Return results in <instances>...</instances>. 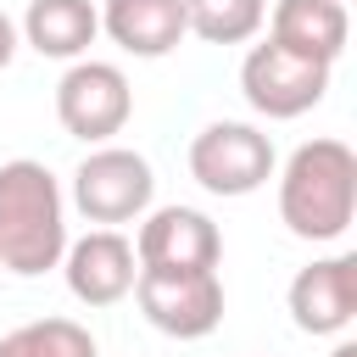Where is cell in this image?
I'll return each mask as SVG.
<instances>
[{"instance_id":"obj_11","label":"cell","mask_w":357,"mask_h":357,"mask_svg":"<svg viewBox=\"0 0 357 357\" xmlns=\"http://www.w3.org/2000/svg\"><path fill=\"white\" fill-rule=\"evenodd\" d=\"M346 33H351V17H346L340 0H279L273 6V22H268V39L279 50L307 56V61H324V67L340 61Z\"/></svg>"},{"instance_id":"obj_2","label":"cell","mask_w":357,"mask_h":357,"mask_svg":"<svg viewBox=\"0 0 357 357\" xmlns=\"http://www.w3.org/2000/svg\"><path fill=\"white\" fill-rule=\"evenodd\" d=\"M279 218L296 240H340L357 218V156L346 139H307L279 173Z\"/></svg>"},{"instance_id":"obj_8","label":"cell","mask_w":357,"mask_h":357,"mask_svg":"<svg viewBox=\"0 0 357 357\" xmlns=\"http://www.w3.org/2000/svg\"><path fill=\"white\" fill-rule=\"evenodd\" d=\"M357 318V257L335 251L290 279V324L301 335H346Z\"/></svg>"},{"instance_id":"obj_1","label":"cell","mask_w":357,"mask_h":357,"mask_svg":"<svg viewBox=\"0 0 357 357\" xmlns=\"http://www.w3.org/2000/svg\"><path fill=\"white\" fill-rule=\"evenodd\" d=\"M67 251V201L45 162H6L0 167V268L17 279H39L61 268Z\"/></svg>"},{"instance_id":"obj_17","label":"cell","mask_w":357,"mask_h":357,"mask_svg":"<svg viewBox=\"0 0 357 357\" xmlns=\"http://www.w3.org/2000/svg\"><path fill=\"white\" fill-rule=\"evenodd\" d=\"M329 357H357V340H340V346H335Z\"/></svg>"},{"instance_id":"obj_7","label":"cell","mask_w":357,"mask_h":357,"mask_svg":"<svg viewBox=\"0 0 357 357\" xmlns=\"http://www.w3.org/2000/svg\"><path fill=\"white\" fill-rule=\"evenodd\" d=\"M240 89H245L251 112H262L268 123H290V117H301V112H312L324 100L329 67L324 61H307V56H290V50H279L268 39V45H251L245 50Z\"/></svg>"},{"instance_id":"obj_16","label":"cell","mask_w":357,"mask_h":357,"mask_svg":"<svg viewBox=\"0 0 357 357\" xmlns=\"http://www.w3.org/2000/svg\"><path fill=\"white\" fill-rule=\"evenodd\" d=\"M11 56H17V22L0 11V73L11 67Z\"/></svg>"},{"instance_id":"obj_14","label":"cell","mask_w":357,"mask_h":357,"mask_svg":"<svg viewBox=\"0 0 357 357\" xmlns=\"http://www.w3.org/2000/svg\"><path fill=\"white\" fill-rule=\"evenodd\" d=\"M184 6V33L206 45H245L268 22V0H178Z\"/></svg>"},{"instance_id":"obj_15","label":"cell","mask_w":357,"mask_h":357,"mask_svg":"<svg viewBox=\"0 0 357 357\" xmlns=\"http://www.w3.org/2000/svg\"><path fill=\"white\" fill-rule=\"evenodd\" d=\"M0 357H100V346L73 318H33L0 335Z\"/></svg>"},{"instance_id":"obj_9","label":"cell","mask_w":357,"mask_h":357,"mask_svg":"<svg viewBox=\"0 0 357 357\" xmlns=\"http://www.w3.org/2000/svg\"><path fill=\"white\" fill-rule=\"evenodd\" d=\"M61 273H67V290L84 307H117L134 290V279H139V257H134V240L128 234L89 229L84 240H73L61 251Z\"/></svg>"},{"instance_id":"obj_4","label":"cell","mask_w":357,"mask_h":357,"mask_svg":"<svg viewBox=\"0 0 357 357\" xmlns=\"http://www.w3.org/2000/svg\"><path fill=\"white\" fill-rule=\"evenodd\" d=\"M151 195H156V173H151V162H145L139 151H128V145H100V151H89V156L78 162V173H73V206H78L89 223H100V229L145 218V212H151Z\"/></svg>"},{"instance_id":"obj_12","label":"cell","mask_w":357,"mask_h":357,"mask_svg":"<svg viewBox=\"0 0 357 357\" xmlns=\"http://www.w3.org/2000/svg\"><path fill=\"white\" fill-rule=\"evenodd\" d=\"M100 28L112 33L117 50L156 61L184 39V6L178 0H106L100 6Z\"/></svg>"},{"instance_id":"obj_3","label":"cell","mask_w":357,"mask_h":357,"mask_svg":"<svg viewBox=\"0 0 357 357\" xmlns=\"http://www.w3.org/2000/svg\"><path fill=\"white\" fill-rule=\"evenodd\" d=\"M134 296H139L145 324L173 335V340H201L223 324L218 268H139Z\"/></svg>"},{"instance_id":"obj_13","label":"cell","mask_w":357,"mask_h":357,"mask_svg":"<svg viewBox=\"0 0 357 357\" xmlns=\"http://www.w3.org/2000/svg\"><path fill=\"white\" fill-rule=\"evenodd\" d=\"M100 33V11L89 0H28L22 39L50 61H84V50Z\"/></svg>"},{"instance_id":"obj_6","label":"cell","mask_w":357,"mask_h":357,"mask_svg":"<svg viewBox=\"0 0 357 357\" xmlns=\"http://www.w3.org/2000/svg\"><path fill=\"white\" fill-rule=\"evenodd\" d=\"M134 112V89H128V73L117 61H73L56 84V117L73 139L84 145H106L112 134H123Z\"/></svg>"},{"instance_id":"obj_5","label":"cell","mask_w":357,"mask_h":357,"mask_svg":"<svg viewBox=\"0 0 357 357\" xmlns=\"http://www.w3.org/2000/svg\"><path fill=\"white\" fill-rule=\"evenodd\" d=\"M190 178L206 195H251L273 178V139L257 123H206L190 139Z\"/></svg>"},{"instance_id":"obj_10","label":"cell","mask_w":357,"mask_h":357,"mask_svg":"<svg viewBox=\"0 0 357 357\" xmlns=\"http://www.w3.org/2000/svg\"><path fill=\"white\" fill-rule=\"evenodd\" d=\"M134 257H139V268H218L223 262V234L195 206H156L139 223Z\"/></svg>"}]
</instances>
